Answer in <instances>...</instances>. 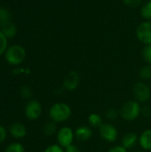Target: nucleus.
<instances>
[{"mask_svg": "<svg viewBox=\"0 0 151 152\" xmlns=\"http://www.w3.org/2000/svg\"><path fill=\"white\" fill-rule=\"evenodd\" d=\"M50 120L60 124L67 122L72 115V110L70 106L65 102L53 103L48 112Z\"/></svg>", "mask_w": 151, "mask_h": 152, "instance_id": "f257e3e1", "label": "nucleus"}, {"mask_svg": "<svg viewBox=\"0 0 151 152\" xmlns=\"http://www.w3.org/2000/svg\"><path fill=\"white\" fill-rule=\"evenodd\" d=\"M120 117L125 121H134L142 114V106L135 100L127 101L123 104L120 110Z\"/></svg>", "mask_w": 151, "mask_h": 152, "instance_id": "f03ea898", "label": "nucleus"}, {"mask_svg": "<svg viewBox=\"0 0 151 152\" xmlns=\"http://www.w3.org/2000/svg\"><path fill=\"white\" fill-rule=\"evenodd\" d=\"M6 61L13 66L20 65L26 58V51L24 47L20 45H14L7 48L4 53Z\"/></svg>", "mask_w": 151, "mask_h": 152, "instance_id": "7ed1b4c3", "label": "nucleus"}, {"mask_svg": "<svg viewBox=\"0 0 151 152\" xmlns=\"http://www.w3.org/2000/svg\"><path fill=\"white\" fill-rule=\"evenodd\" d=\"M133 94L134 100L139 103H146L151 98L150 86L144 81H139L133 87Z\"/></svg>", "mask_w": 151, "mask_h": 152, "instance_id": "20e7f679", "label": "nucleus"}, {"mask_svg": "<svg viewBox=\"0 0 151 152\" xmlns=\"http://www.w3.org/2000/svg\"><path fill=\"white\" fill-rule=\"evenodd\" d=\"M56 139L57 143L63 149H66L69 145L73 144L75 140V131L70 126H62L58 130Z\"/></svg>", "mask_w": 151, "mask_h": 152, "instance_id": "39448f33", "label": "nucleus"}, {"mask_svg": "<svg viewBox=\"0 0 151 152\" xmlns=\"http://www.w3.org/2000/svg\"><path fill=\"white\" fill-rule=\"evenodd\" d=\"M100 137L106 142L112 143L118 138V131L111 123H103L99 128Z\"/></svg>", "mask_w": 151, "mask_h": 152, "instance_id": "423d86ee", "label": "nucleus"}, {"mask_svg": "<svg viewBox=\"0 0 151 152\" xmlns=\"http://www.w3.org/2000/svg\"><path fill=\"white\" fill-rule=\"evenodd\" d=\"M136 37L145 45H151V20H144L136 28Z\"/></svg>", "mask_w": 151, "mask_h": 152, "instance_id": "0eeeda50", "label": "nucleus"}, {"mask_svg": "<svg viewBox=\"0 0 151 152\" xmlns=\"http://www.w3.org/2000/svg\"><path fill=\"white\" fill-rule=\"evenodd\" d=\"M42 105L37 100H29L25 106V115L30 120H36L42 114Z\"/></svg>", "mask_w": 151, "mask_h": 152, "instance_id": "6e6552de", "label": "nucleus"}, {"mask_svg": "<svg viewBox=\"0 0 151 152\" xmlns=\"http://www.w3.org/2000/svg\"><path fill=\"white\" fill-rule=\"evenodd\" d=\"M80 85V75L76 70L69 71L63 79V88L66 91H75Z\"/></svg>", "mask_w": 151, "mask_h": 152, "instance_id": "1a4fd4ad", "label": "nucleus"}, {"mask_svg": "<svg viewBox=\"0 0 151 152\" xmlns=\"http://www.w3.org/2000/svg\"><path fill=\"white\" fill-rule=\"evenodd\" d=\"M93 129L89 126H85V125L79 126L75 130V138L78 142H88L93 137Z\"/></svg>", "mask_w": 151, "mask_h": 152, "instance_id": "9d476101", "label": "nucleus"}, {"mask_svg": "<svg viewBox=\"0 0 151 152\" xmlns=\"http://www.w3.org/2000/svg\"><path fill=\"white\" fill-rule=\"evenodd\" d=\"M137 142H139L138 134L133 132H129L123 136L121 141V145L128 151L133 149L137 144Z\"/></svg>", "mask_w": 151, "mask_h": 152, "instance_id": "9b49d317", "label": "nucleus"}, {"mask_svg": "<svg viewBox=\"0 0 151 152\" xmlns=\"http://www.w3.org/2000/svg\"><path fill=\"white\" fill-rule=\"evenodd\" d=\"M139 144L143 151H151V128L144 130L139 135Z\"/></svg>", "mask_w": 151, "mask_h": 152, "instance_id": "f8f14e48", "label": "nucleus"}, {"mask_svg": "<svg viewBox=\"0 0 151 152\" xmlns=\"http://www.w3.org/2000/svg\"><path fill=\"white\" fill-rule=\"evenodd\" d=\"M10 134L16 139H21L26 135L27 128L21 123H14L10 127Z\"/></svg>", "mask_w": 151, "mask_h": 152, "instance_id": "ddd939ff", "label": "nucleus"}, {"mask_svg": "<svg viewBox=\"0 0 151 152\" xmlns=\"http://www.w3.org/2000/svg\"><path fill=\"white\" fill-rule=\"evenodd\" d=\"M1 32L5 36V37L8 39V38H12L16 36L17 34V27L16 25L12 22V21H9L7 23H5L1 28H0Z\"/></svg>", "mask_w": 151, "mask_h": 152, "instance_id": "4468645a", "label": "nucleus"}, {"mask_svg": "<svg viewBox=\"0 0 151 152\" xmlns=\"http://www.w3.org/2000/svg\"><path fill=\"white\" fill-rule=\"evenodd\" d=\"M57 132H58L57 123L52 120L47 121L43 126V133L45 136H53V134H57Z\"/></svg>", "mask_w": 151, "mask_h": 152, "instance_id": "2eb2a0df", "label": "nucleus"}, {"mask_svg": "<svg viewBox=\"0 0 151 152\" xmlns=\"http://www.w3.org/2000/svg\"><path fill=\"white\" fill-rule=\"evenodd\" d=\"M87 122H88V124H89V126L91 127H94V128H98V129L103 124L102 118L98 113H91L88 116Z\"/></svg>", "mask_w": 151, "mask_h": 152, "instance_id": "dca6fc26", "label": "nucleus"}, {"mask_svg": "<svg viewBox=\"0 0 151 152\" xmlns=\"http://www.w3.org/2000/svg\"><path fill=\"white\" fill-rule=\"evenodd\" d=\"M141 16L146 20H151V0H149L142 4Z\"/></svg>", "mask_w": 151, "mask_h": 152, "instance_id": "f3484780", "label": "nucleus"}, {"mask_svg": "<svg viewBox=\"0 0 151 152\" xmlns=\"http://www.w3.org/2000/svg\"><path fill=\"white\" fill-rule=\"evenodd\" d=\"M139 77L142 81L151 80V64H146L140 69Z\"/></svg>", "mask_w": 151, "mask_h": 152, "instance_id": "a211bd4d", "label": "nucleus"}, {"mask_svg": "<svg viewBox=\"0 0 151 152\" xmlns=\"http://www.w3.org/2000/svg\"><path fill=\"white\" fill-rule=\"evenodd\" d=\"M9 21H11L10 11L5 7H0V28Z\"/></svg>", "mask_w": 151, "mask_h": 152, "instance_id": "6ab92c4d", "label": "nucleus"}, {"mask_svg": "<svg viewBox=\"0 0 151 152\" xmlns=\"http://www.w3.org/2000/svg\"><path fill=\"white\" fill-rule=\"evenodd\" d=\"M105 117L109 119V120H116L118 118V117H120V112L117 110V109H113L110 108L109 110H106L105 112Z\"/></svg>", "mask_w": 151, "mask_h": 152, "instance_id": "aec40b11", "label": "nucleus"}, {"mask_svg": "<svg viewBox=\"0 0 151 152\" xmlns=\"http://www.w3.org/2000/svg\"><path fill=\"white\" fill-rule=\"evenodd\" d=\"M20 96L25 100H29L32 96V90L28 86H22L20 89Z\"/></svg>", "mask_w": 151, "mask_h": 152, "instance_id": "412c9836", "label": "nucleus"}, {"mask_svg": "<svg viewBox=\"0 0 151 152\" xmlns=\"http://www.w3.org/2000/svg\"><path fill=\"white\" fill-rule=\"evenodd\" d=\"M142 55L143 60L148 64H151V45H148L144 46L142 52Z\"/></svg>", "mask_w": 151, "mask_h": 152, "instance_id": "4be33fe9", "label": "nucleus"}, {"mask_svg": "<svg viewBox=\"0 0 151 152\" xmlns=\"http://www.w3.org/2000/svg\"><path fill=\"white\" fill-rule=\"evenodd\" d=\"M4 152H24V147L19 142H13L5 149Z\"/></svg>", "mask_w": 151, "mask_h": 152, "instance_id": "5701e85b", "label": "nucleus"}, {"mask_svg": "<svg viewBox=\"0 0 151 152\" xmlns=\"http://www.w3.org/2000/svg\"><path fill=\"white\" fill-rule=\"evenodd\" d=\"M7 50V38L0 30V55H2Z\"/></svg>", "mask_w": 151, "mask_h": 152, "instance_id": "b1692460", "label": "nucleus"}, {"mask_svg": "<svg viewBox=\"0 0 151 152\" xmlns=\"http://www.w3.org/2000/svg\"><path fill=\"white\" fill-rule=\"evenodd\" d=\"M122 1L125 5L131 8H136L142 6V0H122Z\"/></svg>", "mask_w": 151, "mask_h": 152, "instance_id": "393cba45", "label": "nucleus"}, {"mask_svg": "<svg viewBox=\"0 0 151 152\" xmlns=\"http://www.w3.org/2000/svg\"><path fill=\"white\" fill-rule=\"evenodd\" d=\"M44 152H65V151L62 147H61L57 143V144H52L48 146Z\"/></svg>", "mask_w": 151, "mask_h": 152, "instance_id": "a878e982", "label": "nucleus"}, {"mask_svg": "<svg viewBox=\"0 0 151 152\" xmlns=\"http://www.w3.org/2000/svg\"><path fill=\"white\" fill-rule=\"evenodd\" d=\"M107 152H127V150L124 148L122 145H117L110 148Z\"/></svg>", "mask_w": 151, "mask_h": 152, "instance_id": "bb28decb", "label": "nucleus"}, {"mask_svg": "<svg viewBox=\"0 0 151 152\" xmlns=\"http://www.w3.org/2000/svg\"><path fill=\"white\" fill-rule=\"evenodd\" d=\"M142 114L146 117L149 118L151 116V107L150 106H143L142 107Z\"/></svg>", "mask_w": 151, "mask_h": 152, "instance_id": "cd10ccee", "label": "nucleus"}, {"mask_svg": "<svg viewBox=\"0 0 151 152\" xmlns=\"http://www.w3.org/2000/svg\"><path fill=\"white\" fill-rule=\"evenodd\" d=\"M64 151H65V152H81L80 149L77 145H75V144L69 145V147L64 149Z\"/></svg>", "mask_w": 151, "mask_h": 152, "instance_id": "c85d7f7f", "label": "nucleus"}, {"mask_svg": "<svg viewBox=\"0 0 151 152\" xmlns=\"http://www.w3.org/2000/svg\"><path fill=\"white\" fill-rule=\"evenodd\" d=\"M6 135H7L6 130L4 129V127L0 126V143L4 142V140L6 139Z\"/></svg>", "mask_w": 151, "mask_h": 152, "instance_id": "c756f323", "label": "nucleus"}, {"mask_svg": "<svg viewBox=\"0 0 151 152\" xmlns=\"http://www.w3.org/2000/svg\"><path fill=\"white\" fill-rule=\"evenodd\" d=\"M135 152H144V151H135Z\"/></svg>", "mask_w": 151, "mask_h": 152, "instance_id": "7c9ffc66", "label": "nucleus"}, {"mask_svg": "<svg viewBox=\"0 0 151 152\" xmlns=\"http://www.w3.org/2000/svg\"><path fill=\"white\" fill-rule=\"evenodd\" d=\"M150 88H151V80H150Z\"/></svg>", "mask_w": 151, "mask_h": 152, "instance_id": "2f4dec72", "label": "nucleus"}]
</instances>
